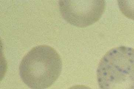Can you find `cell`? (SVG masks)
<instances>
[{
	"mask_svg": "<svg viewBox=\"0 0 134 89\" xmlns=\"http://www.w3.org/2000/svg\"><path fill=\"white\" fill-rule=\"evenodd\" d=\"M62 59L53 48L47 45L33 48L20 64L21 80L31 89H45L52 86L62 71Z\"/></svg>",
	"mask_w": 134,
	"mask_h": 89,
	"instance_id": "cell-1",
	"label": "cell"
},
{
	"mask_svg": "<svg viewBox=\"0 0 134 89\" xmlns=\"http://www.w3.org/2000/svg\"><path fill=\"white\" fill-rule=\"evenodd\" d=\"M100 89H134V48L121 46L110 50L97 70Z\"/></svg>",
	"mask_w": 134,
	"mask_h": 89,
	"instance_id": "cell-2",
	"label": "cell"
},
{
	"mask_svg": "<svg viewBox=\"0 0 134 89\" xmlns=\"http://www.w3.org/2000/svg\"><path fill=\"white\" fill-rule=\"evenodd\" d=\"M63 18L71 25L85 27L99 20L105 11V1H60Z\"/></svg>",
	"mask_w": 134,
	"mask_h": 89,
	"instance_id": "cell-3",
	"label": "cell"
},
{
	"mask_svg": "<svg viewBox=\"0 0 134 89\" xmlns=\"http://www.w3.org/2000/svg\"><path fill=\"white\" fill-rule=\"evenodd\" d=\"M118 4L122 13L134 20V1H119Z\"/></svg>",
	"mask_w": 134,
	"mask_h": 89,
	"instance_id": "cell-4",
	"label": "cell"
},
{
	"mask_svg": "<svg viewBox=\"0 0 134 89\" xmlns=\"http://www.w3.org/2000/svg\"><path fill=\"white\" fill-rule=\"evenodd\" d=\"M68 89H91L90 87L83 85H76L71 87Z\"/></svg>",
	"mask_w": 134,
	"mask_h": 89,
	"instance_id": "cell-5",
	"label": "cell"
}]
</instances>
